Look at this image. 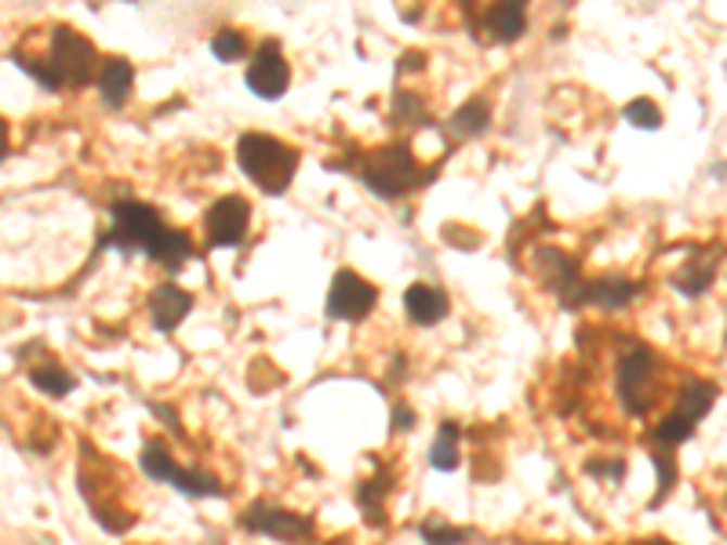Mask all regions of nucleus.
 <instances>
[{
    "label": "nucleus",
    "mask_w": 727,
    "mask_h": 545,
    "mask_svg": "<svg viewBox=\"0 0 727 545\" xmlns=\"http://www.w3.org/2000/svg\"><path fill=\"white\" fill-rule=\"evenodd\" d=\"M484 29L492 34L495 40H502V45H509V40H516L527 29V18H524V8L521 4H509V0H498V4L492 8V12L484 15Z\"/></svg>",
    "instance_id": "16"
},
{
    "label": "nucleus",
    "mask_w": 727,
    "mask_h": 545,
    "mask_svg": "<svg viewBox=\"0 0 727 545\" xmlns=\"http://www.w3.org/2000/svg\"><path fill=\"white\" fill-rule=\"evenodd\" d=\"M626 121L640 131H654L662 124V113L651 99H637V102H629L626 106Z\"/></svg>",
    "instance_id": "24"
},
{
    "label": "nucleus",
    "mask_w": 727,
    "mask_h": 545,
    "mask_svg": "<svg viewBox=\"0 0 727 545\" xmlns=\"http://www.w3.org/2000/svg\"><path fill=\"white\" fill-rule=\"evenodd\" d=\"M713 269H716V262H713L710 251H699L688 266H680L677 272H673V284H677V291H684V295L699 299V295H705V288L713 284V277H716Z\"/></svg>",
    "instance_id": "17"
},
{
    "label": "nucleus",
    "mask_w": 727,
    "mask_h": 545,
    "mask_svg": "<svg viewBox=\"0 0 727 545\" xmlns=\"http://www.w3.org/2000/svg\"><path fill=\"white\" fill-rule=\"evenodd\" d=\"M153 262H161L164 269H179L186 258L193 255V244H190V237L182 233V229H171V226H164L161 229V237L153 240V248L145 251Z\"/></svg>",
    "instance_id": "18"
},
{
    "label": "nucleus",
    "mask_w": 727,
    "mask_h": 545,
    "mask_svg": "<svg viewBox=\"0 0 727 545\" xmlns=\"http://www.w3.org/2000/svg\"><path fill=\"white\" fill-rule=\"evenodd\" d=\"M509 4H521L524 8V0H509Z\"/></svg>",
    "instance_id": "28"
},
{
    "label": "nucleus",
    "mask_w": 727,
    "mask_h": 545,
    "mask_svg": "<svg viewBox=\"0 0 727 545\" xmlns=\"http://www.w3.org/2000/svg\"><path fill=\"white\" fill-rule=\"evenodd\" d=\"M237 161H241V172L252 178L258 190L284 193L291 178H295L298 153L291 150L288 142L252 131V135H241V142H237Z\"/></svg>",
    "instance_id": "2"
},
{
    "label": "nucleus",
    "mask_w": 727,
    "mask_h": 545,
    "mask_svg": "<svg viewBox=\"0 0 727 545\" xmlns=\"http://www.w3.org/2000/svg\"><path fill=\"white\" fill-rule=\"evenodd\" d=\"M654 371L659 356L648 345H629L618 360V396L629 415H648L654 404Z\"/></svg>",
    "instance_id": "5"
},
{
    "label": "nucleus",
    "mask_w": 727,
    "mask_h": 545,
    "mask_svg": "<svg viewBox=\"0 0 727 545\" xmlns=\"http://www.w3.org/2000/svg\"><path fill=\"white\" fill-rule=\"evenodd\" d=\"M375 302H379L375 284H368V280L357 277L353 269H342V272H335V280H331V291H328V317L360 320V317H368V313L375 309Z\"/></svg>",
    "instance_id": "8"
},
{
    "label": "nucleus",
    "mask_w": 727,
    "mask_h": 545,
    "mask_svg": "<svg viewBox=\"0 0 727 545\" xmlns=\"http://www.w3.org/2000/svg\"><path fill=\"white\" fill-rule=\"evenodd\" d=\"M339 545H346V542H339Z\"/></svg>",
    "instance_id": "29"
},
{
    "label": "nucleus",
    "mask_w": 727,
    "mask_h": 545,
    "mask_svg": "<svg viewBox=\"0 0 727 545\" xmlns=\"http://www.w3.org/2000/svg\"><path fill=\"white\" fill-rule=\"evenodd\" d=\"M29 382H34L37 390H44L48 396H66L73 385H77V379H73L66 368H59L55 360H44L37 364V368H29Z\"/></svg>",
    "instance_id": "19"
},
{
    "label": "nucleus",
    "mask_w": 727,
    "mask_h": 545,
    "mask_svg": "<svg viewBox=\"0 0 727 545\" xmlns=\"http://www.w3.org/2000/svg\"><path fill=\"white\" fill-rule=\"evenodd\" d=\"M716 401V385L713 382H699L691 379L688 385L680 390V401L677 407L654 422V433H651V455H673L684 440H688L694 429H699V422L705 418V411L713 407Z\"/></svg>",
    "instance_id": "3"
},
{
    "label": "nucleus",
    "mask_w": 727,
    "mask_h": 545,
    "mask_svg": "<svg viewBox=\"0 0 727 545\" xmlns=\"http://www.w3.org/2000/svg\"><path fill=\"white\" fill-rule=\"evenodd\" d=\"M241 523L247 531H258V534H266V538H280V542L309 538V531H314V523H309L306 517L288 512V509H277V506H269V502H255V506L241 517Z\"/></svg>",
    "instance_id": "10"
},
{
    "label": "nucleus",
    "mask_w": 727,
    "mask_h": 545,
    "mask_svg": "<svg viewBox=\"0 0 727 545\" xmlns=\"http://www.w3.org/2000/svg\"><path fill=\"white\" fill-rule=\"evenodd\" d=\"M411 422L414 418H411L408 407H397V429H411Z\"/></svg>",
    "instance_id": "25"
},
{
    "label": "nucleus",
    "mask_w": 727,
    "mask_h": 545,
    "mask_svg": "<svg viewBox=\"0 0 727 545\" xmlns=\"http://www.w3.org/2000/svg\"><path fill=\"white\" fill-rule=\"evenodd\" d=\"M142 469H145V473H150L153 480H164V484L179 487L182 495H193V498L222 495V484H218V477L175 466V462H171V455H168V447H164V444H150V447L142 451Z\"/></svg>",
    "instance_id": "7"
},
{
    "label": "nucleus",
    "mask_w": 727,
    "mask_h": 545,
    "mask_svg": "<svg viewBox=\"0 0 727 545\" xmlns=\"http://www.w3.org/2000/svg\"><path fill=\"white\" fill-rule=\"evenodd\" d=\"M487 117H492V113H487V102L470 99V102H465V106L451 117V131H455V135H476V131H484Z\"/></svg>",
    "instance_id": "21"
},
{
    "label": "nucleus",
    "mask_w": 727,
    "mask_h": 545,
    "mask_svg": "<svg viewBox=\"0 0 727 545\" xmlns=\"http://www.w3.org/2000/svg\"><path fill=\"white\" fill-rule=\"evenodd\" d=\"M95 80H99V96L106 99V106H120V102L131 96L135 69H131V62H124V59H102Z\"/></svg>",
    "instance_id": "14"
},
{
    "label": "nucleus",
    "mask_w": 727,
    "mask_h": 545,
    "mask_svg": "<svg viewBox=\"0 0 727 545\" xmlns=\"http://www.w3.org/2000/svg\"><path fill=\"white\" fill-rule=\"evenodd\" d=\"M637 295V284L626 277H600V280H586V302H594V306H604V309H622L629 306V299Z\"/></svg>",
    "instance_id": "15"
},
{
    "label": "nucleus",
    "mask_w": 727,
    "mask_h": 545,
    "mask_svg": "<svg viewBox=\"0 0 727 545\" xmlns=\"http://www.w3.org/2000/svg\"><path fill=\"white\" fill-rule=\"evenodd\" d=\"M643 545H669V542H643Z\"/></svg>",
    "instance_id": "27"
},
{
    "label": "nucleus",
    "mask_w": 727,
    "mask_h": 545,
    "mask_svg": "<svg viewBox=\"0 0 727 545\" xmlns=\"http://www.w3.org/2000/svg\"><path fill=\"white\" fill-rule=\"evenodd\" d=\"M360 178L375 197L393 201V197H404L419 186V161H414V153L408 145L397 142V145H386V150H375L371 156H364Z\"/></svg>",
    "instance_id": "4"
},
{
    "label": "nucleus",
    "mask_w": 727,
    "mask_h": 545,
    "mask_svg": "<svg viewBox=\"0 0 727 545\" xmlns=\"http://www.w3.org/2000/svg\"><path fill=\"white\" fill-rule=\"evenodd\" d=\"M288 80H291V69L284 55H280L277 40H266V45L255 51L252 66H247V88H252L258 99H280L288 91Z\"/></svg>",
    "instance_id": "11"
},
{
    "label": "nucleus",
    "mask_w": 727,
    "mask_h": 545,
    "mask_svg": "<svg viewBox=\"0 0 727 545\" xmlns=\"http://www.w3.org/2000/svg\"><path fill=\"white\" fill-rule=\"evenodd\" d=\"M404 309H408V317L414 324L433 328V324H441L444 317H448V299L430 284H411L408 295H404Z\"/></svg>",
    "instance_id": "13"
},
{
    "label": "nucleus",
    "mask_w": 727,
    "mask_h": 545,
    "mask_svg": "<svg viewBox=\"0 0 727 545\" xmlns=\"http://www.w3.org/2000/svg\"><path fill=\"white\" fill-rule=\"evenodd\" d=\"M247 223H252V204L241 201V197H222L207 207L204 226H207V240L215 248H237L247 233Z\"/></svg>",
    "instance_id": "9"
},
{
    "label": "nucleus",
    "mask_w": 727,
    "mask_h": 545,
    "mask_svg": "<svg viewBox=\"0 0 727 545\" xmlns=\"http://www.w3.org/2000/svg\"><path fill=\"white\" fill-rule=\"evenodd\" d=\"M419 534H422L425 545H462V542H470L473 531L451 528V523H422Z\"/></svg>",
    "instance_id": "23"
},
{
    "label": "nucleus",
    "mask_w": 727,
    "mask_h": 545,
    "mask_svg": "<svg viewBox=\"0 0 727 545\" xmlns=\"http://www.w3.org/2000/svg\"><path fill=\"white\" fill-rule=\"evenodd\" d=\"M8 156V124L0 121V161Z\"/></svg>",
    "instance_id": "26"
},
{
    "label": "nucleus",
    "mask_w": 727,
    "mask_h": 545,
    "mask_svg": "<svg viewBox=\"0 0 727 545\" xmlns=\"http://www.w3.org/2000/svg\"><path fill=\"white\" fill-rule=\"evenodd\" d=\"M212 51H215V59L237 62V59L247 55V40L237 34V29H218V34L212 37Z\"/></svg>",
    "instance_id": "22"
},
{
    "label": "nucleus",
    "mask_w": 727,
    "mask_h": 545,
    "mask_svg": "<svg viewBox=\"0 0 727 545\" xmlns=\"http://www.w3.org/2000/svg\"><path fill=\"white\" fill-rule=\"evenodd\" d=\"M12 59L37 84H44L48 91L85 88V84L99 77V55H95V48H91V40L69 26L51 29L48 55H26V51H15Z\"/></svg>",
    "instance_id": "1"
},
{
    "label": "nucleus",
    "mask_w": 727,
    "mask_h": 545,
    "mask_svg": "<svg viewBox=\"0 0 727 545\" xmlns=\"http://www.w3.org/2000/svg\"><path fill=\"white\" fill-rule=\"evenodd\" d=\"M190 309H193V299L186 295L182 288H175V284H161V288L150 295L153 324H157L161 331H175L186 317H190Z\"/></svg>",
    "instance_id": "12"
},
{
    "label": "nucleus",
    "mask_w": 727,
    "mask_h": 545,
    "mask_svg": "<svg viewBox=\"0 0 727 545\" xmlns=\"http://www.w3.org/2000/svg\"><path fill=\"white\" fill-rule=\"evenodd\" d=\"M430 462L436 469H444V473H451L455 466H459V429L451 422L441 426V433L433 440V451H430Z\"/></svg>",
    "instance_id": "20"
},
{
    "label": "nucleus",
    "mask_w": 727,
    "mask_h": 545,
    "mask_svg": "<svg viewBox=\"0 0 727 545\" xmlns=\"http://www.w3.org/2000/svg\"><path fill=\"white\" fill-rule=\"evenodd\" d=\"M161 215L153 212L150 204H139V201H120L113 204V226L110 233L102 237V244L106 248H124V251H150L153 240L161 237Z\"/></svg>",
    "instance_id": "6"
}]
</instances>
